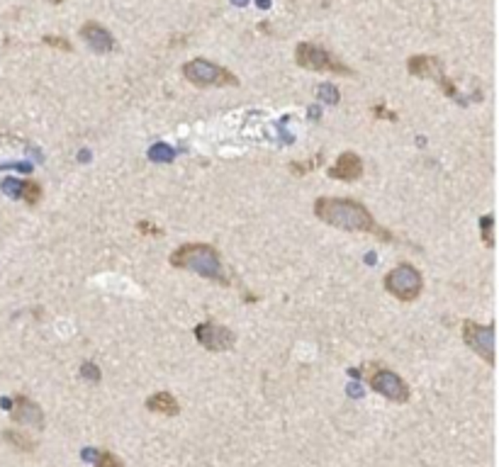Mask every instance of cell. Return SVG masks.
Wrapping results in <instances>:
<instances>
[{
  "label": "cell",
  "instance_id": "6da1fadb",
  "mask_svg": "<svg viewBox=\"0 0 499 467\" xmlns=\"http://www.w3.org/2000/svg\"><path fill=\"white\" fill-rule=\"evenodd\" d=\"M315 217L324 224H331L344 231H360L373 234L383 241H394L392 231L380 227L370 209L363 202H356L349 197H317L315 200Z\"/></svg>",
  "mask_w": 499,
  "mask_h": 467
},
{
  "label": "cell",
  "instance_id": "7a4b0ae2",
  "mask_svg": "<svg viewBox=\"0 0 499 467\" xmlns=\"http://www.w3.org/2000/svg\"><path fill=\"white\" fill-rule=\"evenodd\" d=\"M170 265L180 270H193L200 278L229 285V275L222 263V254L210 244H183L170 254Z\"/></svg>",
  "mask_w": 499,
  "mask_h": 467
},
{
  "label": "cell",
  "instance_id": "3957f363",
  "mask_svg": "<svg viewBox=\"0 0 499 467\" xmlns=\"http://www.w3.org/2000/svg\"><path fill=\"white\" fill-rule=\"evenodd\" d=\"M295 64H297L299 69L317 71V73L356 76V71L349 69L341 59H336L329 49L312 44V42H299V44L295 46Z\"/></svg>",
  "mask_w": 499,
  "mask_h": 467
},
{
  "label": "cell",
  "instance_id": "277c9868",
  "mask_svg": "<svg viewBox=\"0 0 499 467\" xmlns=\"http://www.w3.org/2000/svg\"><path fill=\"white\" fill-rule=\"evenodd\" d=\"M385 290L392 294L394 299L402 302H414L424 290V278L412 263H399L385 275Z\"/></svg>",
  "mask_w": 499,
  "mask_h": 467
},
{
  "label": "cell",
  "instance_id": "5b68a950",
  "mask_svg": "<svg viewBox=\"0 0 499 467\" xmlns=\"http://www.w3.org/2000/svg\"><path fill=\"white\" fill-rule=\"evenodd\" d=\"M183 76L188 83L198 85V88H225V85H239L231 71L222 69V66L212 64L207 59H193L183 66Z\"/></svg>",
  "mask_w": 499,
  "mask_h": 467
},
{
  "label": "cell",
  "instance_id": "8992f818",
  "mask_svg": "<svg viewBox=\"0 0 499 467\" xmlns=\"http://www.w3.org/2000/svg\"><path fill=\"white\" fill-rule=\"evenodd\" d=\"M407 71H410V76H417V78L434 80V83L439 85V88L444 90L450 100H458V90H455L453 80L446 76L444 64H441L439 56H429V54L410 56V61H407Z\"/></svg>",
  "mask_w": 499,
  "mask_h": 467
},
{
  "label": "cell",
  "instance_id": "52a82bcc",
  "mask_svg": "<svg viewBox=\"0 0 499 467\" xmlns=\"http://www.w3.org/2000/svg\"><path fill=\"white\" fill-rule=\"evenodd\" d=\"M368 385L373 392L383 394V397L389 399V402L405 404V402H410V397H412L410 385L399 378L397 373H392V370H387V368L375 370V373L368 378Z\"/></svg>",
  "mask_w": 499,
  "mask_h": 467
},
{
  "label": "cell",
  "instance_id": "ba28073f",
  "mask_svg": "<svg viewBox=\"0 0 499 467\" xmlns=\"http://www.w3.org/2000/svg\"><path fill=\"white\" fill-rule=\"evenodd\" d=\"M195 338L202 348L212 351V353H225V351H231L236 343V336L231 328L220 326L215 321H202L195 326Z\"/></svg>",
  "mask_w": 499,
  "mask_h": 467
},
{
  "label": "cell",
  "instance_id": "9c48e42d",
  "mask_svg": "<svg viewBox=\"0 0 499 467\" xmlns=\"http://www.w3.org/2000/svg\"><path fill=\"white\" fill-rule=\"evenodd\" d=\"M463 341L470 346V351L487 360V365H494V326H480V324L465 319L463 321Z\"/></svg>",
  "mask_w": 499,
  "mask_h": 467
},
{
  "label": "cell",
  "instance_id": "30bf717a",
  "mask_svg": "<svg viewBox=\"0 0 499 467\" xmlns=\"http://www.w3.org/2000/svg\"><path fill=\"white\" fill-rule=\"evenodd\" d=\"M10 418L20 426H35V428H44V412L37 402H32L25 394H17L15 402H12V412Z\"/></svg>",
  "mask_w": 499,
  "mask_h": 467
},
{
  "label": "cell",
  "instance_id": "8fae6325",
  "mask_svg": "<svg viewBox=\"0 0 499 467\" xmlns=\"http://www.w3.org/2000/svg\"><path fill=\"white\" fill-rule=\"evenodd\" d=\"M363 175V159H360L356 151H344L339 154L336 164L329 168V178L334 180H344V183H353Z\"/></svg>",
  "mask_w": 499,
  "mask_h": 467
},
{
  "label": "cell",
  "instance_id": "7c38bea8",
  "mask_svg": "<svg viewBox=\"0 0 499 467\" xmlns=\"http://www.w3.org/2000/svg\"><path fill=\"white\" fill-rule=\"evenodd\" d=\"M80 37H83L85 44H88L95 54H110V51L115 49L112 35L103 25H98V22H85V25L80 27Z\"/></svg>",
  "mask_w": 499,
  "mask_h": 467
},
{
  "label": "cell",
  "instance_id": "4fadbf2b",
  "mask_svg": "<svg viewBox=\"0 0 499 467\" xmlns=\"http://www.w3.org/2000/svg\"><path fill=\"white\" fill-rule=\"evenodd\" d=\"M146 409L154 414H164V416H178L180 414V404L178 399L173 397L170 392H156L146 399Z\"/></svg>",
  "mask_w": 499,
  "mask_h": 467
},
{
  "label": "cell",
  "instance_id": "5bb4252c",
  "mask_svg": "<svg viewBox=\"0 0 499 467\" xmlns=\"http://www.w3.org/2000/svg\"><path fill=\"white\" fill-rule=\"evenodd\" d=\"M3 441L10 443L15 450H22V452H32L37 448V443L32 441V436H27L25 431H17V428H8V431L3 433Z\"/></svg>",
  "mask_w": 499,
  "mask_h": 467
},
{
  "label": "cell",
  "instance_id": "9a60e30c",
  "mask_svg": "<svg viewBox=\"0 0 499 467\" xmlns=\"http://www.w3.org/2000/svg\"><path fill=\"white\" fill-rule=\"evenodd\" d=\"M20 197L25 200L30 207H35V204H40L42 200V185L35 183V180H22L20 185Z\"/></svg>",
  "mask_w": 499,
  "mask_h": 467
},
{
  "label": "cell",
  "instance_id": "2e32d148",
  "mask_svg": "<svg viewBox=\"0 0 499 467\" xmlns=\"http://www.w3.org/2000/svg\"><path fill=\"white\" fill-rule=\"evenodd\" d=\"M322 164H324V154H317L312 161H292L288 168L292 175H307V173H312L315 168H319Z\"/></svg>",
  "mask_w": 499,
  "mask_h": 467
},
{
  "label": "cell",
  "instance_id": "e0dca14e",
  "mask_svg": "<svg viewBox=\"0 0 499 467\" xmlns=\"http://www.w3.org/2000/svg\"><path fill=\"white\" fill-rule=\"evenodd\" d=\"M95 467H125V462H122V457L115 455V452L100 450L98 460H95Z\"/></svg>",
  "mask_w": 499,
  "mask_h": 467
},
{
  "label": "cell",
  "instance_id": "ac0fdd59",
  "mask_svg": "<svg viewBox=\"0 0 499 467\" xmlns=\"http://www.w3.org/2000/svg\"><path fill=\"white\" fill-rule=\"evenodd\" d=\"M480 227H482V239L484 244L492 249L494 246V236H492V227H494V217L492 214H487V217H482V222H480Z\"/></svg>",
  "mask_w": 499,
  "mask_h": 467
},
{
  "label": "cell",
  "instance_id": "d6986e66",
  "mask_svg": "<svg viewBox=\"0 0 499 467\" xmlns=\"http://www.w3.org/2000/svg\"><path fill=\"white\" fill-rule=\"evenodd\" d=\"M80 375H83L85 380H90V382H100V378H103V375H100V368L95 363H88V360H85L83 365H80Z\"/></svg>",
  "mask_w": 499,
  "mask_h": 467
},
{
  "label": "cell",
  "instance_id": "ffe728a7",
  "mask_svg": "<svg viewBox=\"0 0 499 467\" xmlns=\"http://www.w3.org/2000/svg\"><path fill=\"white\" fill-rule=\"evenodd\" d=\"M44 44L46 46H54V49H61V51H73V46H71L69 39H64V37H44Z\"/></svg>",
  "mask_w": 499,
  "mask_h": 467
},
{
  "label": "cell",
  "instance_id": "44dd1931",
  "mask_svg": "<svg viewBox=\"0 0 499 467\" xmlns=\"http://www.w3.org/2000/svg\"><path fill=\"white\" fill-rule=\"evenodd\" d=\"M319 95H322V100H326V103H339V90L336 88H331V85H322L319 88Z\"/></svg>",
  "mask_w": 499,
  "mask_h": 467
},
{
  "label": "cell",
  "instance_id": "7402d4cb",
  "mask_svg": "<svg viewBox=\"0 0 499 467\" xmlns=\"http://www.w3.org/2000/svg\"><path fill=\"white\" fill-rule=\"evenodd\" d=\"M137 229H139L141 234H151V236H161V234H164L159 227H154L151 222H139V224H137Z\"/></svg>",
  "mask_w": 499,
  "mask_h": 467
},
{
  "label": "cell",
  "instance_id": "603a6c76",
  "mask_svg": "<svg viewBox=\"0 0 499 467\" xmlns=\"http://www.w3.org/2000/svg\"><path fill=\"white\" fill-rule=\"evenodd\" d=\"M373 114H375V117H378V120H383V117H385V120H397V114H394V112H389V109H385L383 107V105H375V107H373Z\"/></svg>",
  "mask_w": 499,
  "mask_h": 467
},
{
  "label": "cell",
  "instance_id": "cb8c5ba5",
  "mask_svg": "<svg viewBox=\"0 0 499 467\" xmlns=\"http://www.w3.org/2000/svg\"><path fill=\"white\" fill-rule=\"evenodd\" d=\"M20 185L22 183H17V180H6V183H3V190H6V193H12V197H20Z\"/></svg>",
  "mask_w": 499,
  "mask_h": 467
},
{
  "label": "cell",
  "instance_id": "d4e9b609",
  "mask_svg": "<svg viewBox=\"0 0 499 467\" xmlns=\"http://www.w3.org/2000/svg\"><path fill=\"white\" fill-rule=\"evenodd\" d=\"M51 3H61V0H51Z\"/></svg>",
  "mask_w": 499,
  "mask_h": 467
}]
</instances>
